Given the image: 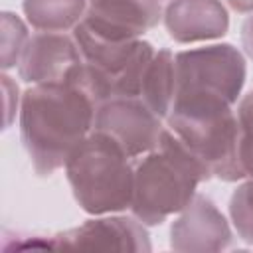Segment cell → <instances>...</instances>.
Listing matches in <instances>:
<instances>
[{"mask_svg": "<svg viewBox=\"0 0 253 253\" xmlns=\"http://www.w3.org/2000/svg\"><path fill=\"white\" fill-rule=\"evenodd\" d=\"M237 121L241 128L239 140V160L245 178H253V89L241 99L237 107Z\"/></svg>", "mask_w": 253, "mask_h": 253, "instance_id": "obj_16", "label": "cell"}, {"mask_svg": "<svg viewBox=\"0 0 253 253\" xmlns=\"http://www.w3.org/2000/svg\"><path fill=\"white\" fill-rule=\"evenodd\" d=\"M55 249H97V251H150V237L140 219L117 215L89 219L79 227L51 237Z\"/></svg>", "mask_w": 253, "mask_h": 253, "instance_id": "obj_7", "label": "cell"}, {"mask_svg": "<svg viewBox=\"0 0 253 253\" xmlns=\"http://www.w3.org/2000/svg\"><path fill=\"white\" fill-rule=\"evenodd\" d=\"M24 14L32 28L42 32H67L87 10V0H24Z\"/></svg>", "mask_w": 253, "mask_h": 253, "instance_id": "obj_13", "label": "cell"}, {"mask_svg": "<svg viewBox=\"0 0 253 253\" xmlns=\"http://www.w3.org/2000/svg\"><path fill=\"white\" fill-rule=\"evenodd\" d=\"M97 103L73 81L40 83L22 95L20 136L40 176L65 166L73 148L91 132Z\"/></svg>", "mask_w": 253, "mask_h": 253, "instance_id": "obj_1", "label": "cell"}, {"mask_svg": "<svg viewBox=\"0 0 253 253\" xmlns=\"http://www.w3.org/2000/svg\"><path fill=\"white\" fill-rule=\"evenodd\" d=\"M229 215L237 229V235L253 245V178L237 186L229 198Z\"/></svg>", "mask_w": 253, "mask_h": 253, "instance_id": "obj_15", "label": "cell"}, {"mask_svg": "<svg viewBox=\"0 0 253 253\" xmlns=\"http://www.w3.org/2000/svg\"><path fill=\"white\" fill-rule=\"evenodd\" d=\"M210 178L200 158L164 128L156 148L134 164L130 210L144 225H160L168 215L182 211L196 196L198 184Z\"/></svg>", "mask_w": 253, "mask_h": 253, "instance_id": "obj_2", "label": "cell"}, {"mask_svg": "<svg viewBox=\"0 0 253 253\" xmlns=\"http://www.w3.org/2000/svg\"><path fill=\"white\" fill-rule=\"evenodd\" d=\"M164 26L178 43L208 42L227 34L229 16L221 0H172L164 10Z\"/></svg>", "mask_w": 253, "mask_h": 253, "instance_id": "obj_11", "label": "cell"}, {"mask_svg": "<svg viewBox=\"0 0 253 253\" xmlns=\"http://www.w3.org/2000/svg\"><path fill=\"white\" fill-rule=\"evenodd\" d=\"M227 4H229L235 12H241V14L253 12V0H227Z\"/></svg>", "mask_w": 253, "mask_h": 253, "instance_id": "obj_19", "label": "cell"}, {"mask_svg": "<svg viewBox=\"0 0 253 253\" xmlns=\"http://www.w3.org/2000/svg\"><path fill=\"white\" fill-rule=\"evenodd\" d=\"M241 43L245 53L253 59V16H249L241 26Z\"/></svg>", "mask_w": 253, "mask_h": 253, "instance_id": "obj_18", "label": "cell"}, {"mask_svg": "<svg viewBox=\"0 0 253 253\" xmlns=\"http://www.w3.org/2000/svg\"><path fill=\"white\" fill-rule=\"evenodd\" d=\"M174 91H176L174 55L170 53V49H158L144 71L140 99L154 115L164 119L172 109Z\"/></svg>", "mask_w": 253, "mask_h": 253, "instance_id": "obj_12", "label": "cell"}, {"mask_svg": "<svg viewBox=\"0 0 253 253\" xmlns=\"http://www.w3.org/2000/svg\"><path fill=\"white\" fill-rule=\"evenodd\" d=\"M26 24L12 12H2V40H0V63L2 69H10L20 63L24 47L28 43Z\"/></svg>", "mask_w": 253, "mask_h": 253, "instance_id": "obj_14", "label": "cell"}, {"mask_svg": "<svg viewBox=\"0 0 253 253\" xmlns=\"http://www.w3.org/2000/svg\"><path fill=\"white\" fill-rule=\"evenodd\" d=\"M231 243V229L217 206L196 194L170 227V247L182 253L221 251Z\"/></svg>", "mask_w": 253, "mask_h": 253, "instance_id": "obj_9", "label": "cell"}, {"mask_svg": "<svg viewBox=\"0 0 253 253\" xmlns=\"http://www.w3.org/2000/svg\"><path fill=\"white\" fill-rule=\"evenodd\" d=\"M130 156L109 134L89 132L65 162L67 182L75 202L91 215L130 208L134 166Z\"/></svg>", "mask_w": 253, "mask_h": 253, "instance_id": "obj_3", "label": "cell"}, {"mask_svg": "<svg viewBox=\"0 0 253 253\" xmlns=\"http://www.w3.org/2000/svg\"><path fill=\"white\" fill-rule=\"evenodd\" d=\"M83 61L77 42L65 34L43 32L28 40L18 73L26 83H59Z\"/></svg>", "mask_w": 253, "mask_h": 253, "instance_id": "obj_10", "label": "cell"}, {"mask_svg": "<svg viewBox=\"0 0 253 253\" xmlns=\"http://www.w3.org/2000/svg\"><path fill=\"white\" fill-rule=\"evenodd\" d=\"M162 18L158 0H87L83 24L101 38L138 40Z\"/></svg>", "mask_w": 253, "mask_h": 253, "instance_id": "obj_8", "label": "cell"}, {"mask_svg": "<svg viewBox=\"0 0 253 253\" xmlns=\"http://www.w3.org/2000/svg\"><path fill=\"white\" fill-rule=\"evenodd\" d=\"M93 130L109 134L134 158L156 148L164 126L140 97H117L97 107Z\"/></svg>", "mask_w": 253, "mask_h": 253, "instance_id": "obj_6", "label": "cell"}, {"mask_svg": "<svg viewBox=\"0 0 253 253\" xmlns=\"http://www.w3.org/2000/svg\"><path fill=\"white\" fill-rule=\"evenodd\" d=\"M174 75V101L215 99L235 105L245 83L247 67L237 47L215 43L176 53Z\"/></svg>", "mask_w": 253, "mask_h": 253, "instance_id": "obj_5", "label": "cell"}, {"mask_svg": "<svg viewBox=\"0 0 253 253\" xmlns=\"http://www.w3.org/2000/svg\"><path fill=\"white\" fill-rule=\"evenodd\" d=\"M233 105L213 99L174 101L168 113L170 130L200 158L211 176L223 182L245 178L239 160L241 128Z\"/></svg>", "mask_w": 253, "mask_h": 253, "instance_id": "obj_4", "label": "cell"}, {"mask_svg": "<svg viewBox=\"0 0 253 253\" xmlns=\"http://www.w3.org/2000/svg\"><path fill=\"white\" fill-rule=\"evenodd\" d=\"M2 85H4V93H6V97H4V109H6L4 126H10L12 117H14V111H16V105H12V99H18V85L6 73L2 75Z\"/></svg>", "mask_w": 253, "mask_h": 253, "instance_id": "obj_17", "label": "cell"}]
</instances>
